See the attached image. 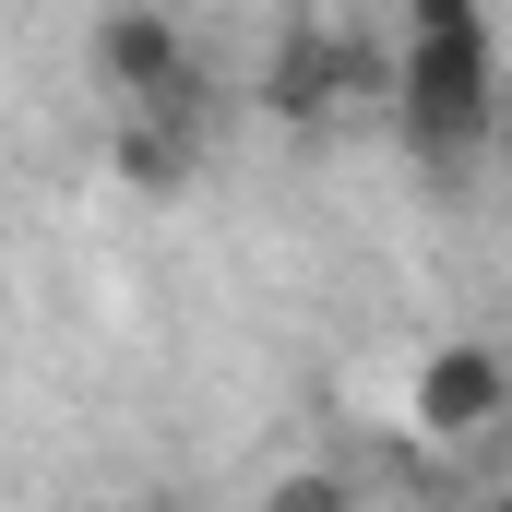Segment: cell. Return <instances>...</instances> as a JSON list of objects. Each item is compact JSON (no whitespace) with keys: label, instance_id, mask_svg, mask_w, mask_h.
Returning a JSON list of instances; mask_svg holds the SVG:
<instances>
[{"label":"cell","instance_id":"2","mask_svg":"<svg viewBox=\"0 0 512 512\" xmlns=\"http://www.w3.org/2000/svg\"><path fill=\"white\" fill-rule=\"evenodd\" d=\"M358 96H382V108H393V48H382V36L322 24V12L274 36V60H262V108H274V120L322 131L334 108H358Z\"/></svg>","mask_w":512,"mask_h":512},{"label":"cell","instance_id":"8","mask_svg":"<svg viewBox=\"0 0 512 512\" xmlns=\"http://www.w3.org/2000/svg\"><path fill=\"white\" fill-rule=\"evenodd\" d=\"M501 167H512V131H501Z\"/></svg>","mask_w":512,"mask_h":512},{"label":"cell","instance_id":"4","mask_svg":"<svg viewBox=\"0 0 512 512\" xmlns=\"http://www.w3.org/2000/svg\"><path fill=\"white\" fill-rule=\"evenodd\" d=\"M84 72L131 108H167V96H191L203 84V60H191V36L167 24V12H96V36H84Z\"/></svg>","mask_w":512,"mask_h":512},{"label":"cell","instance_id":"5","mask_svg":"<svg viewBox=\"0 0 512 512\" xmlns=\"http://www.w3.org/2000/svg\"><path fill=\"white\" fill-rule=\"evenodd\" d=\"M108 167H120L131 191H191V167H203V84L167 96V108H131L120 143H108Z\"/></svg>","mask_w":512,"mask_h":512},{"label":"cell","instance_id":"7","mask_svg":"<svg viewBox=\"0 0 512 512\" xmlns=\"http://www.w3.org/2000/svg\"><path fill=\"white\" fill-rule=\"evenodd\" d=\"M465 512H512V477H477V501Z\"/></svg>","mask_w":512,"mask_h":512},{"label":"cell","instance_id":"6","mask_svg":"<svg viewBox=\"0 0 512 512\" xmlns=\"http://www.w3.org/2000/svg\"><path fill=\"white\" fill-rule=\"evenodd\" d=\"M262 512H358V489H346L334 465H286V477L262 489Z\"/></svg>","mask_w":512,"mask_h":512},{"label":"cell","instance_id":"1","mask_svg":"<svg viewBox=\"0 0 512 512\" xmlns=\"http://www.w3.org/2000/svg\"><path fill=\"white\" fill-rule=\"evenodd\" d=\"M393 131L417 167H477V143H501V24L477 0H417L393 24Z\"/></svg>","mask_w":512,"mask_h":512},{"label":"cell","instance_id":"3","mask_svg":"<svg viewBox=\"0 0 512 512\" xmlns=\"http://www.w3.org/2000/svg\"><path fill=\"white\" fill-rule=\"evenodd\" d=\"M405 417L429 429V441H489V429H512V346H489V334H453V346H429L417 358V382H405Z\"/></svg>","mask_w":512,"mask_h":512}]
</instances>
